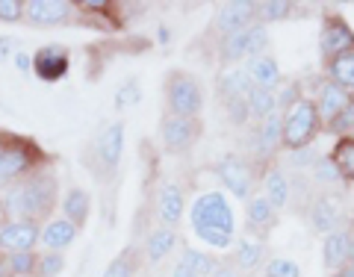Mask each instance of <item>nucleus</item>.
Wrapping results in <instances>:
<instances>
[{
    "mask_svg": "<svg viewBox=\"0 0 354 277\" xmlns=\"http://www.w3.org/2000/svg\"><path fill=\"white\" fill-rule=\"evenodd\" d=\"M3 213L6 218H27V221H44L53 218V209L59 207V177L53 171V165L39 169L27 177H21L18 183L3 189Z\"/></svg>",
    "mask_w": 354,
    "mask_h": 277,
    "instance_id": "f257e3e1",
    "label": "nucleus"
},
{
    "mask_svg": "<svg viewBox=\"0 0 354 277\" xmlns=\"http://www.w3.org/2000/svg\"><path fill=\"white\" fill-rule=\"evenodd\" d=\"M189 225L192 233L204 242L207 248L225 251L234 248L236 239V216L227 204L225 192H201L189 207Z\"/></svg>",
    "mask_w": 354,
    "mask_h": 277,
    "instance_id": "f03ea898",
    "label": "nucleus"
},
{
    "mask_svg": "<svg viewBox=\"0 0 354 277\" xmlns=\"http://www.w3.org/2000/svg\"><path fill=\"white\" fill-rule=\"evenodd\" d=\"M53 165V157L44 151L36 139L30 136H9L6 148L0 151V189L18 183L21 177H27L39 169H48Z\"/></svg>",
    "mask_w": 354,
    "mask_h": 277,
    "instance_id": "7ed1b4c3",
    "label": "nucleus"
},
{
    "mask_svg": "<svg viewBox=\"0 0 354 277\" xmlns=\"http://www.w3.org/2000/svg\"><path fill=\"white\" fill-rule=\"evenodd\" d=\"M162 97H165V113L183 115V118H198L204 109V86L195 74L183 68H171L165 74L162 83Z\"/></svg>",
    "mask_w": 354,
    "mask_h": 277,
    "instance_id": "20e7f679",
    "label": "nucleus"
},
{
    "mask_svg": "<svg viewBox=\"0 0 354 277\" xmlns=\"http://www.w3.org/2000/svg\"><path fill=\"white\" fill-rule=\"evenodd\" d=\"M322 118L313 97H301L295 106L283 113V151H304L322 133Z\"/></svg>",
    "mask_w": 354,
    "mask_h": 277,
    "instance_id": "39448f33",
    "label": "nucleus"
},
{
    "mask_svg": "<svg viewBox=\"0 0 354 277\" xmlns=\"http://www.w3.org/2000/svg\"><path fill=\"white\" fill-rule=\"evenodd\" d=\"M216 174H218V180L221 186L236 198V201H251L254 198V186H257V171H254V165L245 160V157H239V153H225V157L218 160L216 165Z\"/></svg>",
    "mask_w": 354,
    "mask_h": 277,
    "instance_id": "423d86ee",
    "label": "nucleus"
},
{
    "mask_svg": "<svg viewBox=\"0 0 354 277\" xmlns=\"http://www.w3.org/2000/svg\"><path fill=\"white\" fill-rule=\"evenodd\" d=\"M201 121L198 118H183V115H171L162 113L160 118V142L169 153H186L195 148V142L201 139Z\"/></svg>",
    "mask_w": 354,
    "mask_h": 277,
    "instance_id": "0eeeda50",
    "label": "nucleus"
},
{
    "mask_svg": "<svg viewBox=\"0 0 354 277\" xmlns=\"http://www.w3.org/2000/svg\"><path fill=\"white\" fill-rule=\"evenodd\" d=\"M80 18V9L71 0H27L24 21L30 27H65Z\"/></svg>",
    "mask_w": 354,
    "mask_h": 277,
    "instance_id": "6e6552de",
    "label": "nucleus"
},
{
    "mask_svg": "<svg viewBox=\"0 0 354 277\" xmlns=\"http://www.w3.org/2000/svg\"><path fill=\"white\" fill-rule=\"evenodd\" d=\"M68 71H71V50L65 44L50 41L32 53V74L41 83H59L68 77Z\"/></svg>",
    "mask_w": 354,
    "mask_h": 277,
    "instance_id": "1a4fd4ad",
    "label": "nucleus"
},
{
    "mask_svg": "<svg viewBox=\"0 0 354 277\" xmlns=\"http://www.w3.org/2000/svg\"><path fill=\"white\" fill-rule=\"evenodd\" d=\"M346 50H354V30L348 27V21L337 12L322 15V30H319V53L322 59L330 62L334 57Z\"/></svg>",
    "mask_w": 354,
    "mask_h": 277,
    "instance_id": "9d476101",
    "label": "nucleus"
},
{
    "mask_svg": "<svg viewBox=\"0 0 354 277\" xmlns=\"http://www.w3.org/2000/svg\"><path fill=\"white\" fill-rule=\"evenodd\" d=\"M41 242V225L27 218H6L0 225V254H21L36 251Z\"/></svg>",
    "mask_w": 354,
    "mask_h": 277,
    "instance_id": "9b49d317",
    "label": "nucleus"
},
{
    "mask_svg": "<svg viewBox=\"0 0 354 277\" xmlns=\"http://www.w3.org/2000/svg\"><path fill=\"white\" fill-rule=\"evenodd\" d=\"M254 21H257V3L254 0H230V3L216 6L209 30L218 32V39H221V36H230V32L251 27Z\"/></svg>",
    "mask_w": 354,
    "mask_h": 277,
    "instance_id": "f8f14e48",
    "label": "nucleus"
},
{
    "mask_svg": "<svg viewBox=\"0 0 354 277\" xmlns=\"http://www.w3.org/2000/svg\"><path fill=\"white\" fill-rule=\"evenodd\" d=\"M124 157V121H113L95 139V160L101 174H115Z\"/></svg>",
    "mask_w": 354,
    "mask_h": 277,
    "instance_id": "ddd939ff",
    "label": "nucleus"
},
{
    "mask_svg": "<svg viewBox=\"0 0 354 277\" xmlns=\"http://www.w3.org/2000/svg\"><path fill=\"white\" fill-rule=\"evenodd\" d=\"M304 218L313 233H334V230L342 227V207L339 201L330 192H316L313 201H310V207L304 209Z\"/></svg>",
    "mask_w": 354,
    "mask_h": 277,
    "instance_id": "4468645a",
    "label": "nucleus"
},
{
    "mask_svg": "<svg viewBox=\"0 0 354 277\" xmlns=\"http://www.w3.org/2000/svg\"><path fill=\"white\" fill-rule=\"evenodd\" d=\"M183 213H186V189H183V183H177V180L162 183L160 192H157V218H160V225L177 230Z\"/></svg>",
    "mask_w": 354,
    "mask_h": 277,
    "instance_id": "2eb2a0df",
    "label": "nucleus"
},
{
    "mask_svg": "<svg viewBox=\"0 0 354 277\" xmlns=\"http://www.w3.org/2000/svg\"><path fill=\"white\" fill-rule=\"evenodd\" d=\"M254 92V80L248 77L245 65H230V68H221V74L216 77V95L221 106L230 101H248V95Z\"/></svg>",
    "mask_w": 354,
    "mask_h": 277,
    "instance_id": "dca6fc26",
    "label": "nucleus"
},
{
    "mask_svg": "<svg viewBox=\"0 0 354 277\" xmlns=\"http://www.w3.org/2000/svg\"><path fill=\"white\" fill-rule=\"evenodd\" d=\"M274 225H278V209L266 201V195H254L245 204V230L257 242H266Z\"/></svg>",
    "mask_w": 354,
    "mask_h": 277,
    "instance_id": "f3484780",
    "label": "nucleus"
},
{
    "mask_svg": "<svg viewBox=\"0 0 354 277\" xmlns=\"http://www.w3.org/2000/svg\"><path fill=\"white\" fill-rule=\"evenodd\" d=\"M77 236H80V230H77L68 218H65V216H53L50 221H44V225H41V242H39V245L44 251L62 254L65 248L74 245Z\"/></svg>",
    "mask_w": 354,
    "mask_h": 277,
    "instance_id": "a211bd4d",
    "label": "nucleus"
},
{
    "mask_svg": "<svg viewBox=\"0 0 354 277\" xmlns=\"http://www.w3.org/2000/svg\"><path fill=\"white\" fill-rule=\"evenodd\" d=\"M322 262L325 269L334 274L339 271L342 265L351 262V236H348V227H339L334 233L322 236Z\"/></svg>",
    "mask_w": 354,
    "mask_h": 277,
    "instance_id": "6ab92c4d",
    "label": "nucleus"
},
{
    "mask_svg": "<svg viewBox=\"0 0 354 277\" xmlns=\"http://www.w3.org/2000/svg\"><path fill=\"white\" fill-rule=\"evenodd\" d=\"M263 195H266V201L278 209V213L290 207V201H292V180H290V174H286L281 165H272V169L263 174Z\"/></svg>",
    "mask_w": 354,
    "mask_h": 277,
    "instance_id": "aec40b11",
    "label": "nucleus"
},
{
    "mask_svg": "<svg viewBox=\"0 0 354 277\" xmlns=\"http://www.w3.org/2000/svg\"><path fill=\"white\" fill-rule=\"evenodd\" d=\"M351 95L346 92V88H339L337 83L325 80L322 86H319V95H316V109H319V118H322V127H328L330 121H334L342 109L348 106Z\"/></svg>",
    "mask_w": 354,
    "mask_h": 277,
    "instance_id": "412c9836",
    "label": "nucleus"
},
{
    "mask_svg": "<svg viewBox=\"0 0 354 277\" xmlns=\"http://www.w3.org/2000/svg\"><path fill=\"white\" fill-rule=\"evenodd\" d=\"M59 209L77 230H83L88 216H92V195H88L83 186H71V189H65V195L59 198Z\"/></svg>",
    "mask_w": 354,
    "mask_h": 277,
    "instance_id": "4be33fe9",
    "label": "nucleus"
},
{
    "mask_svg": "<svg viewBox=\"0 0 354 277\" xmlns=\"http://www.w3.org/2000/svg\"><path fill=\"white\" fill-rule=\"evenodd\" d=\"M174 248H177V230L162 227V225L151 227L145 233V242H142V254H145V260L153 265L162 262Z\"/></svg>",
    "mask_w": 354,
    "mask_h": 277,
    "instance_id": "5701e85b",
    "label": "nucleus"
},
{
    "mask_svg": "<svg viewBox=\"0 0 354 277\" xmlns=\"http://www.w3.org/2000/svg\"><path fill=\"white\" fill-rule=\"evenodd\" d=\"M245 71L254 80V86H260V88H278L283 83V71H281V65H278V59H274L272 53L245 59Z\"/></svg>",
    "mask_w": 354,
    "mask_h": 277,
    "instance_id": "b1692460",
    "label": "nucleus"
},
{
    "mask_svg": "<svg viewBox=\"0 0 354 277\" xmlns=\"http://www.w3.org/2000/svg\"><path fill=\"white\" fill-rule=\"evenodd\" d=\"M266 254H269L266 251V242L242 239L234 248V254H230V262H234L242 274H251V271H257L260 265H266Z\"/></svg>",
    "mask_w": 354,
    "mask_h": 277,
    "instance_id": "393cba45",
    "label": "nucleus"
},
{
    "mask_svg": "<svg viewBox=\"0 0 354 277\" xmlns=\"http://www.w3.org/2000/svg\"><path fill=\"white\" fill-rule=\"evenodd\" d=\"M328 157H330V162H334V169L339 171V180L354 183V133L351 136L337 139Z\"/></svg>",
    "mask_w": 354,
    "mask_h": 277,
    "instance_id": "a878e982",
    "label": "nucleus"
},
{
    "mask_svg": "<svg viewBox=\"0 0 354 277\" xmlns=\"http://www.w3.org/2000/svg\"><path fill=\"white\" fill-rule=\"evenodd\" d=\"M325 71H328L330 83L346 88V92L354 97V50H346V53H339V57H334L330 62H325Z\"/></svg>",
    "mask_w": 354,
    "mask_h": 277,
    "instance_id": "bb28decb",
    "label": "nucleus"
},
{
    "mask_svg": "<svg viewBox=\"0 0 354 277\" xmlns=\"http://www.w3.org/2000/svg\"><path fill=\"white\" fill-rule=\"evenodd\" d=\"M248 30V27H245ZM245 30L239 32H230V36H221L218 39V48H216V59L230 68V65H239L245 59Z\"/></svg>",
    "mask_w": 354,
    "mask_h": 277,
    "instance_id": "cd10ccee",
    "label": "nucleus"
},
{
    "mask_svg": "<svg viewBox=\"0 0 354 277\" xmlns=\"http://www.w3.org/2000/svg\"><path fill=\"white\" fill-rule=\"evenodd\" d=\"M218 260H221V257H216L213 251H204V248H183V251H180V260H177V262H183L195 277H209V274H213V269L218 265Z\"/></svg>",
    "mask_w": 354,
    "mask_h": 277,
    "instance_id": "c85d7f7f",
    "label": "nucleus"
},
{
    "mask_svg": "<svg viewBox=\"0 0 354 277\" xmlns=\"http://www.w3.org/2000/svg\"><path fill=\"white\" fill-rule=\"evenodd\" d=\"M248 113H251L254 124L263 121V118H269L272 113H278V95H274V88L254 86V92L248 95Z\"/></svg>",
    "mask_w": 354,
    "mask_h": 277,
    "instance_id": "c756f323",
    "label": "nucleus"
},
{
    "mask_svg": "<svg viewBox=\"0 0 354 277\" xmlns=\"http://www.w3.org/2000/svg\"><path fill=\"white\" fill-rule=\"evenodd\" d=\"M136 269H139V248L127 245V248H121L113 260H109V265L104 269L101 277H133Z\"/></svg>",
    "mask_w": 354,
    "mask_h": 277,
    "instance_id": "7c9ffc66",
    "label": "nucleus"
},
{
    "mask_svg": "<svg viewBox=\"0 0 354 277\" xmlns=\"http://www.w3.org/2000/svg\"><path fill=\"white\" fill-rule=\"evenodd\" d=\"M292 12H295V3H290V0H260L257 3V21L266 27L292 18Z\"/></svg>",
    "mask_w": 354,
    "mask_h": 277,
    "instance_id": "2f4dec72",
    "label": "nucleus"
},
{
    "mask_svg": "<svg viewBox=\"0 0 354 277\" xmlns=\"http://www.w3.org/2000/svg\"><path fill=\"white\" fill-rule=\"evenodd\" d=\"M269 53V27L254 21V24L245 30V59H254V57H263Z\"/></svg>",
    "mask_w": 354,
    "mask_h": 277,
    "instance_id": "473e14b6",
    "label": "nucleus"
},
{
    "mask_svg": "<svg viewBox=\"0 0 354 277\" xmlns=\"http://www.w3.org/2000/svg\"><path fill=\"white\" fill-rule=\"evenodd\" d=\"M310 169H313V177H310V183H313V186H322V189H328V186L342 183L339 180V171L334 169L330 157H316V162L310 165Z\"/></svg>",
    "mask_w": 354,
    "mask_h": 277,
    "instance_id": "72a5a7b5",
    "label": "nucleus"
},
{
    "mask_svg": "<svg viewBox=\"0 0 354 277\" xmlns=\"http://www.w3.org/2000/svg\"><path fill=\"white\" fill-rule=\"evenodd\" d=\"M9 257V269L15 277H36V265H39V251H21V254H6Z\"/></svg>",
    "mask_w": 354,
    "mask_h": 277,
    "instance_id": "f704fd0d",
    "label": "nucleus"
},
{
    "mask_svg": "<svg viewBox=\"0 0 354 277\" xmlns=\"http://www.w3.org/2000/svg\"><path fill=\"white\" fill-rule=\"evenodd\" d=\"M65 271V257L57 251H39L36 277H59Z\"/></svg>",
    "mask_w": 354,
    "mask_h": 277,
    "instance_id": "c9c22d12",
    "label": "nucleus"
},
{
    "mask_svg": "<svg viewBox=\"0 0 354 277\" xmlns=\"http://www.w3.org/2000/svg\"><path fill=\"white\" fill-rule=\"evenodd\" d=\"M274 95H278V113H286V109L295 106L304 97L301 83H298V80H283L278 88H274Z\"/></svg>",
    "mask_w": 354,
    "mask_h": 277,
    "instance_id": "e433bc0d",
    "label": "nucleus"
},
{
    "mask_svg": "<svg viewBox=\"0 0 354 277\" xmlns=\"http://www.w3.org/2000/svg\"><path fill=\"white\" fill-rule=\"evenodd\" d=\"M139 101H142V86H139L136 77H133V80H124L115 88V109H130Z\"/></svg>",
    "mask_w": 354,
    "mask_h": 277,
    "instance_id": "4c0bfd02",
    "label": "nucleus"
},
{
    "mask_svg": "<svg viewBox=\"0 0 354 277\" xmlns=\"http://www.w3.org/2000/svg\"><path fill=\"white\" fill-rule=\"evenodd\" d=\"M325 133H330V136H337V139L351 136V133H354V97L348 101V106L342 109V113H339V115H337V118L325 127Z\"/></svg>",
    "mask_w": 354,
    "mask_h": 277,
    "instance_id": "58836bf2",
    "label": "nucleus"
},
{
    "mask_svg": "<svg viewBox=\"0 0 354 277\" xmlns=\"http://www.w3.org/2000/svg\"><path fill=\"white\" fill-rule=\"evenodd\" d=\"M266 277H301V265L290 257H272L266 260Z\"/></svg>",
    "mask_w": 354,
    "mask_h": 277,
    "instance_id": "ea45409f",
    "label": "nucleus"
},
{
    "mask_svg": "<svg viewBox=\"0 0 354 277\" xmlns=\"http://www.w3.org/2000/svg\"><path fill=\"white\" fill-rule=\"evenodd\" d=\"M27 12V0H0V21L3 24H21Z\"/></svg>",
    "mask_w": 354,
    "mask_h": 277,
    "instance_id": "a19ab883",
    "label": "nucleus"
},
{
    "mask_svg": "<svg viewBox=\"0 0 354 277\" xmlns=\"http://www.w3.org/2000/svg\"><path fill=\"white\" fill-rule=\"evenodd\" d=\"M225 115L234 127H245L251 124V113H248V101H230L225 104Z\"/></svg>",
    "mask_w": 354,
    "mask_h": 277,
    "instance_id": "79ce46f5",
    "label": "nucleus"
},
{
    "mask_svg": "<svg viewBox=\"0 0 354 277\" xmlns=\"http://www.w3.org/2000/svg\"><path fill=\"white\" fill-rule=\"evenodd\" d=\"M209 277H242V271L236 269L234 262H230V257H225V260H218V265L213 269V274Z\"/></svg>",
    "mask_w": 354,
    "mask_h": 277,
    "instance_id": "37998d69",
    "label": "nucleus"
},
{
    "mask_svg": "<svg viewBox=\"0 0 354 277\" xmlns=\"http://www.w3.org/2000/svg\"><path fill=\"white\" fill-rule=\"evenodd\" d=\"M290 162L295 165V169H307V165L316 162V157L310 153V148H304V151H290Z\"/></svg>",
    "mask_w": 354,
    "mask_h": 277,
    "instance_id": "c03bdc74",
    "label": "nucleus"
},
{
    "mask_svg": "<svg viewBox=\"0 0 354 277\" xmlns=\"http://www.w3.org/2000/svg\"><path fill=\"white\" fill-rule=\"evenodd\" d=\"M12 65H15L21 74H32V53H27V50H15Z\"/></svg>",
    "mask_w": 354,
    "mask_h": 277,
    "instance_id": "a18cd8bd",
    "label": "nucleus"
},
{
    "mask_svg": "<svg viewBox=\"0 0 354 277\" xmlns=\"http://www.w3.org/2000/svg\"><path fill=\"white\" fill-rule=\"evenodd\" d=\"M15 39L12 36H0V62H6V59H12L15 57Z\"/></svg>",
    "mask_w": 354,
    "mask_h": 277,
    "instance_id": "49530a36",
    "label": "nucleus"
},
{
    "mask_svg": "<svg viewBox=\"0 0 354 277\" xmlns=\"http://www.w3.org/2000/svg\"><path fill=\"white\" fill-rule=\"evenodd\" d=\"M157 41L162 44V48H165V44H169V41H171V30H169V27H165V24H160V27H157Z\"/></svg>",
    "mask_w": 354,
    "mask_h": 277,
    "instance_id": "de8ad7c7",
    "label": "nucleus"
},
{
    "mask_svg": "<svg viewBox=\"0 0 354 277\" xmlns=\"http://www.w3.org/2000/svg\"><path fill=\"white\" fill-rule=\"evenodd\" d=\"M169 277H195V274H192L189 269H186V265H183V262H177V265H174V269L169 271Z\"/></svg>",
    "mask_w": 354,
    "mask_h": 277,
    "instance_id": "09e8293b",
    "label": "nucleus"
},
{
    "mask_svg": "<svg viewBox=\"0 0 354 277\" xmlns=\"http://www.w3.org/2000/svg\"><path fill=\"white\" fill-rule=\"evenodd\" d=\"M0 277H15L12 269H9V257H6V254H0Z\"/></svg>",
    "mask_w": 354,
    "mask_h": 277,
    "instance_id": "8fccbe9b",
    "label": "nucleus"
},
{
    "mask_svg": "<svg viewBox=\"0 0 354 277\" xmlns=\"http://www.w3.org/2000/svg\"><path fill=\"white\" fill-rule=\"evenodd\" d=\"M330 277H354V262H348V265H342L339 271H334Z\"/></svg>",
    "mask_w": 354,
    "mask_h": 277,
    "instance_id": "3c124183",
    "label": "nucleus"
},
{
    "mask_svg": "<svg viewBox=\"0 0 354 277\" xmlns=\"http://www.w3.org/2000/svg\"><path fill=\"white\" fill-rule=\"evenodd\" d=\"M9 136H12V133H6V130H0V151L6 148V142H9Z\"/></svg>",
    "mask_w": 354,
    "mask_h": 277,
    "instance_id": "603ef678",
    "label": "nucleus"
},
{
    "mask_svg": "<svg viewBox=\"0 0 354 277\" xmlns=\"http://www.w3.org/2000/svg\"><path fill=\"white\" fill-rule=\"evenodd\" d=\"M348 236H351V262H354V225H348Z\"/></svg>",
    "mask_w": 354,
    "mask_h": 277,
    "instance_id": "864d4df0",
    "label": "nucleus"
},
{
    "mask_svg": "<svg viewBox=\"0 0 354 277\" xmlns=\"http://www.w3.org/2000/svg\"><path fill=\"white\" fill-rule=\"evenodd\" d=\"M6 221V213H3V201H0V225Z\"/></svg>",
    "mask_w": 354,
    "mask_h": 277,
    "instance_id": "5fc2aeb1",
    "label": "nucleus"
},
{
    "mask_svg": "<svg viewBox=\"0 0 354 277\" xmlns=\"http://www.w3.org/2000/svg\"><path fill=\"white\" fill-rule=\"evenodd\" d=\"M260 277H266V274H260Z\"/></svg>",
    "mask_w": 354,
    "mask_h": 277,
    "instance_id": "6e6d98bb",
    "label": "nucleus"
}]
</instances>
